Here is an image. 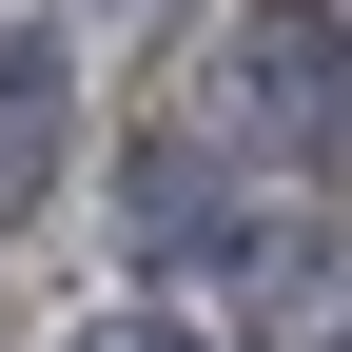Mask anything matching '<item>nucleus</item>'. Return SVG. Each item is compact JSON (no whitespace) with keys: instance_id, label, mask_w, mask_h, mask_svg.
Segmentation results:
<instances>
[{"instance_id":"f257e3e1","label":"nucleus","mask_w":352,"mask_h":352,"mask_svg":"<svg viewBox=\"0 0 352 352\" xmlns=\"http://www.w3.org/2000/svg\"><path fill=\"white\" fill-rule=\"evenodd\" d=\"M215 138H254L274 176H333V157H352V20L254 0V20L215 39Z\"/></svg>"},{"instance_id":"7ed1b4c3","label":"nucleus","mask_w":352,"mask_h":352,"mask_svg":"<svg viewBox=\"0 0 352 352\" xmlns=\"http://www.w3.org/2000/svg\"><path fill=\"white\" fill-rule=\"evenodd\" d=\"M78 352H215V333H176V314H98Z\"/></svg>"},{"instance_id":"f03ea898","label":"nucleus","mask_w":352,"mask_h":352,"mask_svg":"<svg viewBox=\"0 0 352 352\" xmlns=\"http://www.w3.org/2000/svg\"><path fill=\"white\" fill-rule=\"evenodd\" d=\"M235 333L254 352H352V235H333V215L235 235Z\"/></svg>"}]
</instances>
